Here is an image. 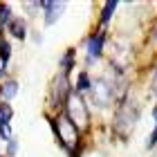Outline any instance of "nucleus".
<instances>
[{
	"label": "nucleus",
	"mask_w": 157,
	"mask_h": 157,
	"mask_svg": "<svg viewBox=\"0 0 157 157\" xmlns=\"http://www.w3.org/2000/svg\"><path fill=\"white\" fill-rule=\"evenodd\" d=\"M90 88H92V85H90L88 74L81 72V74H78V81H76V90H78V92H85V90H90Z\"/></svg>",
	"instance_id": "11"
},
{
	"label": "nucleus",
	"mask_w": 157,
	"mask_h": 157,
	"mask_svg": "<svg viewBox=\"0 0 157 157\" xmlns=\"http://www.w3.org/2000/svg\"><path fill=\"white\" fill-rule=\"evenodd\" d=\"M11 117H13L11 105L2 103V105H0V124H9V119H11Z\"/></svg>",
	"instance_id": "10"
},
{
	"label": "nucleus",
	"mask_w": 157,
	"mask_h": 157,
	"mask_svg": "<svg viewBox=\"0 0 157 157\" xmlns=\"http://www.w3.org/2000/svg\"><path fill=\"white\" fill-rule=\"evenodd\" d=\"M9 7H5V5H0V20H2V23H7V20H9Z\"/></svg>",
	"instance_id": "15"
},
{
	"label": "nucleus",
	"mask_w": 157,
	"mask_h": 157,
	"mask_svg": "<svg viewBox=\"0 0 157 157\" xmlns=\"http://www.w3.org/2000/svg\"><path fill=\"white\" fill-rule=\"evenodd\" d=\"M9 56H11V45L7 40H0V59L7 63V61H9Z\"/></svg>",
	"instance_id": "12"
},
{
	"label": "nucleus",
	"mask_w": 157,
	"mask_h": 157,
	"mask_svg": "<svg viewBox=\"0 0 157 157\" xmlns=\"http://www.w3.org/2000/svg\"><path fill=\"white\" fill-rule=\"evenodd\" d=\"M40 7L47 11V13H45V23H47V25L56 23V18H59L61 11L65 9V5H63V2H40Z\"/></svg>",
	"instance_id": "5"
},
{
	"label": "nucleus",
	"mask_w": 157,
	"mask_h": 157,
	"mask_svg": "<svg viewBox=\"0 0 157 157\" xmlns=\"http://www.w3.org/2000/svg\"><path fill=\"white\" fill-rule=\"evenodd\" d=\"M135 121H137V112L132 110V105H121L115 117V130L121 137H128L135 130Z\"/></svg>",
	"instance_id": "3"
},
{
	"label": "nucleus",
	"mask_w": 157,
	"mask_h": 157,
	"mask_svg": "<svg viewBox=\"0 0 157 157\" xmlns=\"http://www.w3.org/2000/svg\"><path fill=\"white\" fill-rule=\"evenodd\" d=\"M9 32H11L16 38H25V32H27L25 20H11V23H9Z\"/></svg>",
	"instance_id": "7"
},
{
	"label": "nucleus",
	"mask_w": 157,
	"mask_h": 157,
	"mask_svg": "<svg viewBox=\"0 0 157 157\" xmlns=\"http://www.w3.org/2000/svg\"><path fill=\"white\" fill-rule=\"evenodd\" d=\"M115 9H117V0H110V2H105V7H103V13H101V23H108Z\"/></svg>",
	"instance_id": "9"
},
{
	"label": "nucleus",
	"mask_w": 157,
	"mask_h": 157,
	"mask_svg": "<svg viewBox=\"0 0 157 157\" xmlns=\"http://www.w3.org/2000/svg\"><path fill=\"white\" fill-rule=\"evenodd\" d=\"M153 115H155V119H157V108H155V110H153Z\"/></svg>",
	"instance_id": "20"
},
{
	"label": "nucleus",
	"mask_w": 157,
	"mask_h": 157,
	"mask_svg": "<svg viewBox=\"0 0 157 157\" xmlns=\"http://www.w3.org/2000/svg\"><path fill=\"white\" fill-rule=\"evenodd\" d=\"M153 92L157 94V72H155V76H153Z\"/></svg>",
	"instance_id": "18"
},
{
	"label": "nucleus",
	"mask_w": 157,
	"mask_h": 157,
	"mask_svg": "<svg viewBox=\"0 0 157 157\" xmlns=\"http://www.w3.org/2000/svg\"><path fill=\"white\" fill-rule=\"evenodd\" d=\"M92 94H94V101L105 108V105H110L112 97H115V88H110V83L105 81V78H99V81L92 85Z\"/></svg>",
	"instance_id": "4"
},
{
	"label": "nucleus",
	"mask_w": 157,
	"mask_h": 157,
	"mask_svg": "<svg viewBox=\"0 0 157 157\" xmlns=\"http://www.w3.org/2000/svg\"><path fill=\"white\" fill-rule=\"evenodd\" d=\"M16 92H18V83H16V81H9V83L2 85L0 94H2L5 99H11V97H16Z\"/></svg>",
	"instance_id": "8"
},
{
	"label": "nucleus",
	"mask_w": 157,
	"mask_h": 157,
	"mask_svg": "<svg viewBox=\"0 0 157 157\" xmlns=\"http://www.w3.org/2000/svg\"><path fill=\"white\" fill-rule=\"evenodd\" d=\"M155 144H157V128L153 130V135H151V137H148V144H146V148L151 151V148H155Z\"/></svg>",
	"instance_id": "16"
},
{
	"label": "nucleus",
	"mask_w": 157,
	"mask_h": 157,
	"mask_svg": "<svg viewBox=\"0 0 157 157\" xmlns=\"http://www.w3.org/2000/svg\"><path fill=\"white\" fill-rule=\"evenodd\" d=\"M72 59H74V49H67V54L63 56V67H65V74L70 72V67H72Z\"/></svg>",
	"instance_id": "13"
},
{
	"label": "nucleus",
	"mask_w": 157,
	"mask_h": 157,
	"mask_svg": "<svg viewBox=\"0 0 157 157\" xmlns=\"http://www.w3.org/2000/svg\"><path fill=\"white\" fill-rule=\"evenodd\" d=\"M52 128H54V132L59 135V141L63 146L67 148L70 153H72L74 157V146L78 144V128L70 121L67 117H59V119H52Z\"/></svg>",
	"instance_id": "1"
},
{
	"label": "nucleus",
	"mask_w": 157,
	"mask_h": 157,
	"mask_svg": "<svg viewBox=\"0 0 157 157\" xmlns=\"http://www.w3.org/2000/svg\"><path fill=\"white\" fill-rule=\"evenodd\" d=\"M103 34H94L90 40H88V52H90V61H94L97 56H101V49H103Z\"/></svg>",
	"instance_id": "6"
},
{
	"label": "nucleus",
	"mask_w": 157,
	"mask_h": 157,
	"mask_svg": "<svg viewBox=\"0 0 157 157\" xmlns=\"http://www.w3.org/2000/svg\"><path fill=\"white\" fill-rule=\"evenodd\" d=\"M0 137L9 141V137H11V128H9V124H0Z\"/></svg>",
	"instance_id": "14"
},
{
	"label": "nucleus",
	"mask_w": 157,
	"mask_h": 157,
	"mask_svg": "<svg viewBox=\"0 0 157 157\" xmlns=\"http://www.w3.org/2000/svg\"><path fill=\"white\" fill-rule=\"evenodd\" d=\"M2 72H5V61L0 59V74H2Z\"/></svg>",
	"instance_id": "19"
},
{
	"label": "nucleus",
	"mask_w": 157,
	"mask_h": 157,
	"mask_svg": "<svg viewBox=\"0 0 157 157\" xmlns=\"http://www.w3.org/2000/svg\"><path fill=\"white\" fill-rule=\"evenodd\" d=\"M65 112H67L65 117L72 121L76 128H85L90 124V112H88V108H85V103H83V99H81L78 92L67 94V99H65Z\"/></svg>",
	"instance_id": "2"
},
{
	"label": "nucleus",
	"mask_w": 157,
	"mask_h": 157,
	"mask_svg": "<svg viewBox=\"0 0 157 157\" xmlns=\"http://www.w3.org/2000/svg\"><path fill=\"white\" fill-rule=\"evenodd\" d=\"M16 151H18V141H16V139H9V148H7V153H9V155H16Z\"/></svg>",
	"instance_id": "17"
}]
</instances>
